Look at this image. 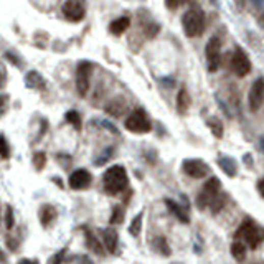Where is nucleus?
I'll return each mask as SVG.
<instances>
[{
	"label": "nucleus",
	"mask_w": 264,
	"mask_h": 264,
	"mask_svg": "<svg viewBox=\"0 0 264 264\" xmlns=\"http://www.w3.org/2000/svg\"><path fill=\"white\" fill-rule=\"evenodd\" d=\"M5 83H7V69L2 65V61H0V89L5 86Z\"/></svg>",
	"instance_id": "obj_34"
},
{
	"label": "nucleus",
	"mask_w": 264,
	"mask_h": 264,
	"mask_svg": "<svg viewBox=\"0 0 264 264\" xmlns=\"http://www.w3.org/2000/svg\"><path fill=\"white\" fill-rule=\"evenodd\" d=\"M220 167L230 177H234L236 175V164H234L233 159H230V157H220Z\"/></svg>",
	"instance_id": "obj_24"
},
{
	"label": "nucleus",
	"mask_w": 264,
	"mask_h": 264,
	"mask_svg": "<svg viewBox=\"0 0 264 264\" xmlns=\"http://www.w3.org/2000/svg\"><path fill=\"white\" fill-rule=\"evenodd\" d=\"M231 254H233V258L238 259V261L245 259V256H246V246H245V243H243L241 240H236L233 245H231Z\"/></svg>",
	"instance_id": "obj_20"
},
{
	"label": "nucleus",
	"mask_w": 264,
	"mask_h": 264,
	"mask_svg": "<svg viewBox=\"0 0 264 264\" xmlns=\"http://www.w3.org/2000/svg\"><path fill=\"white\" fill-rule=\"evenodd\" d=\"M68 182L73 190H86L93 183V175L86 169H78L69 175Z\"/></svg>",
	"instance_id": "obj_12"
},
{
	"label": "nucleus",
	"mask_w": 264,
	"mask_h": 264,
	"mask_svg": "<svg viewBox=\"0 0 264 264\" xmlns=\"http://www.w3.org/2000/svg\"><path fill=\"white\" fill-rule=\"evenodd\" d=\"M182 27L187 37L195 38L200 37L205 30V15L203 12L198 9H190L189 12H185V15L182 18Z\"/></svg>",
	"instance_id": "obj_2"
},
{
	"label": "nucleus",
	"mask_w": 264,
	"mask_h": 264,
	"mask_svg": "<svg viewBox=\"0 0 264 264\" xmlns=\"http://www.w3.org/2000/svg\"><path fill=\"white\" fill-rule=\"evenodd\" d=\"M5 226L7 230H12L15 226V218H13V210L10 205H7V212H5Z\"/></svg>",
	"instance_id": "obj_30"
},
{
	"label": "nucleus",
	"mask_w": 264,
	"mask_h": 264,
	"mask_svg": "<svg viewBox=\"0 0 264 264\" xmlns=\"http://www.w3.org/2000/svg\"><path fill=\"white\" fill-rule=\"evenodd\" d=\"M85 238H86V246L89 248V251H93L94 254L101 256L102 254V243L96 238V236L88 230V228H85Z\"/></svg>",
	"instance_id": "obj_18"
},
{
	"label": "nucleus",
	"mask_w": 264,
	"mask_h": 264,
	"mask_svg": "<svg viewBox=\"0 0 264 264\" xmlns=\"http://www.w3.org/2000/svg\"><path fill=\"white\" fill-rule=\"evenodd\" d=\"M236 240L246 241L249 248H258V245L261 243V233L251 220H245L240 226V230L236 231Z\"/></svg>",
	"instance_id": "obj_4"
},
{
	"label": "nucleus",
	"mask_w": 264,
	"mask_h": 264,
	"mask_svg": "<svg viewBox=\"0 0 264 264\" xmlns=\"http://www.w3.org/2000/svg\"><path fill=\"white\" fill-rule=\"evenodd\" d=\"M261 145H262V150H264V139H262V141H261Z\"/></svg>",
	"instance_id": "obj_40"
},
{
	"label": "nucleus",
	"mask_w": 264,
	"mask_h": 264,
	"mask_svg": "<svg viewBox=\"0 0 264 264\" xmlns=\"http://www.w3.org/2000/svg\"><path fill=\"white\" fill-rule=\"evenodd\" d=\"M142 220H144V212H141V213H137V217L130 221V226H129V233L132 234V236H137L141 234V231H142Z\"/></svg>",
	"instance_id": "obj_23"
},
{
	"label": "nucleus",
	"mask_w": 264,
	"mask_h": 264,
	"mask_svg": "<svg viewBox=\"0 0 264 264\" xmlns=\"http://www.w3.org/2000/svg\"><path fill=\"white\" fill-rule=\"evenodd\" d=\"M205 55H206V65L210 71H217L221 65V41L217 37H212L208 40L206 48H205Z\"/></svg>",
	"instance_id": "obj_7"
},
{
	"label": "nucleus",
	"mask_w": 264,
	"mask_h": 264,
	"mask_svg": "<svg viewBox=\"0 0 264 264\" xmlns=\"http://www.w3.org/2000/svg\"><path fill=\"white\" fill-rule=\"evenodd\" d=\"M230 65H231V71L236 76H240V78L249 74V71H251V61H249L248 55L245 53V50H241V48H236L234 50Z\"/></svg>",
	"instance_id": "obj_9"
},
{
	"label": "nucleus",
	"mask_w": 264,
	"mask_h": 264,
	"mask_svg": "<svg viewBox=\"0 0 264 264\" xmlns=\"http://www.w3.org/2000/svg\"><path fill=\"white\" fill-rule=\"evenodd\" d=\"M190 108V94L185 88H182L177 94V111L180 114H185Z\"/></svg>",
	"instance_id": "obj_19"
},
{
	"label": "nucleus",
	"mask_w": 264,
	"mask_h": 264,
	"mask_svg": "<svg viewBox=\"0 0 264 264\" xmlns=\"http://www.w3.org/2000/svg\"><path fill=\"white\" fill-rule=\"evenodd\" d=\"M0 157H2L4 161H7V159L10 157V147L4 134H0Z\"/></svg>",
	"instance_id": "obj_27"
},
{
	"label": "nucleus",
	"mask_w": 264,
	"mask_h": 264,
	"mask_svg": "<svg viewBox=\"0 0 264 264\" xmlns=\"http://www.w3.org/2000/svg\"><path fill=\"white\" fill-rule=\"evenodd\" d=\"M155 246L157 249L161 251L164 256H170V246L167 245V240L165 238H157L155 240Z\"/></svg>",
	"instance_id": "obj_29"
},
{
	"label": "nucleus",
	"mask_w": 264,
	"mask_h": 264,
	"mask_svg": "<svg viewBox=\"0 0 264 264\" xmlns=\"http://www.w3.org/2000/svg\"><path fill=\"white\" fill-rule=\"evenodd\" d=\"M9 102H10L9 94H0V117L7 113V109H9Z\"/></svg>",
	"instance_id": "obj_31"
},
{
	"label": "nucleus",
	"mask_w": 264,
	"mask_h": 264,
	"mask_svg": "<svg viewBox=\"0 0 264 264\" xmlns=\"http://www.w3.org/2000/svg\"><path fill=\"white\" fill-rule=\"evenodd\" d=\"M7 261V256H5V253L2 251V249H0V262H5Z\"/></svg>",
	"instance_id": "obj_39"
},
{
	"label": "nucleus",
	"mask_w": 264,
	"mask_h": 264,
	"mask_svg": "<svg viewBox=\"0 0 264 264\" xmlns=\"http://www.w3.org/2000/svg\"><path fill=\"white\" fill-rule=\"evenodd\" d=\"M46 164V155L45 152H37V154L33 155V165L37 170H43V167Z\"/></svg>",
	"instance_id": "obj_28"
},
{
	"label": "nucleus",
	"mask_w": 264,
	"mask_h": 264,
	"mask_svg": "<svg viewBox=\"0 0 264 264\" xmlns=\"http://www.w3.org/2000/svg\"><path fill=\"white\" fill-rule=\"evenodd\" d=\"M66 121L69 122V124H71V126L76 129V130H81V127H83V122H81V116L78 114V113H76V111H68V113H66Z\"/></svg>",
	"instance_id": "obj_25"
},
{
	"label": "nucleus",
	"mask_w": 264,
	"mask_h": 264,
	"mask_svg": "<svg viewBox=\"0 0 264 264\" xmlns=\"http://www.w3.org/2000/svg\"><path fill=\"white\" fill-rule=\"evenodd\" d=\"M91 73L93 65L89 61H81L76 69V89L81 96H86L89 89V83H91Z\"/></svg>",
	"instance_id": "obj_8"
},
{
	"label": "nucleus",
	"mask_w": 264,
	"mask_h": 264,
	"mask_svg": "<svg viewBox=\"0 0 264 264\" xmlns=\"http://www.w3.org/2000/svg\"><path fill=\"white\" fill-rule=\"evenodd\" d=\"M206 124H208V127H210V130L213 132L215 137L217 139L223 137V124H221V121L218 119V117H210Z\"/></svg>",
	"instance_id": "obj_21"
},
{
	"label": "nucleus",
	"mask_w": 264,
	"mask_h": 264,
	"mask_svg": "<svg viewBox=\"0 0 264 264\" xmlns=\"http://www.w3.org/2000/svg\"><path fill=\"white\" fill-rule=\"evenodd\" d=\"M7 246H9L10 249H17L18 243L15 241V238H7Z\"/></svg>",
	"instance_id": "obj_35"
},
{
	"label": "nucleus",
	"mask_w": 264,
	"mask_h": 264,
	"mask_svg": "<svg viewBox=\"0 0 264 264\" xmlns=\"http://www.w3.org/2000/svg\"><path fill=\"white\" fill-rule=\"evenodd\" d=\"M25 86L30 89H37V91H41L46 86L45 78L41 76L38 71H30L29 74L25 76Z\"/></svg>",
	"instance_id": "obj_15"
},
{
	"label": "nucleus",
	"mask_w": 264,
	"mask_h": 264,
	"mask_svg": "<svg viewBox=\"0 0 264 264\" xmlns=\"http://www.w3.org/2000/svg\"><path fill=\"white\" fill-rule=\"evenodd\" d=\"M38 217H40V223L43 225L45 228H48L50 225L55 223V220H57V217H58L57 208H55L53 205H50V203L41 205L40 212H38Z\"/></svg>",
	"instance_id": "obj_13"
},
{
	"label": "nucleus",
	"mask_w": 264,
	"mask_h": 264,
	"mask_svg": "<svg viewBox=\"0 0 264 264\" xmlns=\"http://www.w3.org/2000/svg\"><path fill=\"white\" fill-rule=\"evenodd\" d=\"M126 129L134 132V134H147L152 129L149 116L145 114L144 109H136L129 114L126 121Z\"/></svg>",
	"instance_id": "obj_3"
},
{
	"label": "nucleus",
	"mask_w": 264,
	"mask_h": 264,
	"mask_svg": "<svg viewBox=\"0 0 264 264\" xmlns=\"http://www.w3.org/2000/svg\"><path fill=\"white\" fill-rule=\"evenodd\" d=\"M96 124H98V126L99 127H104V129H109L111 132H113V134H119V130H117L114 126H113V124H111V122H106V121H96Z\"/></svg>",
	"instance_id": "obj_33"
},
{
	"label": "nucleus",
	"mask_w": 264,
	"mask_h": 264,
	"mask_svg": "<svg viewBox=\"0 0 264 264\" xmlns=\"http://www.w3.org/2000/svg\"><path fill=\"white\" fill-rule=\"evenodd\" d=\"M65 253H66V251H60V254H58V256H55V258L51 259V262H61V258H63V256H65Z\"/></svg>",
	"instance_id": "obj_37"
},
{
	"label": "nucleus",
	"mask_w": 264,
	"mask_h": 264,
	"mask_svg": "<svg viewBox=\"0 0 264 264\" xmlns=\"http://www.w3.org/2000/svg\"><path fill=\"white\" fill-rule=\"evenodd\" d=\"M165 205H167V208L170 210V213L175 215V217H177L180 221H182V223H189V221H190L189 215H187V210H185V208L180 206V205L177 203V201L167 198V200H165Z\"/></svg>",
	"instance_id": "obj_16"
},
{
	"label": "nucleus",
	"mask_w": 264,
	"mask_h": 264,
	"mask_svg": "<svg viewBox=\"0 0 264 264\" xmlns=\"http://www.w3.org/2000/svg\"><path fill=\"white\" fill-rule=\"evenodd\" d=\"M248 102H249V109H251L253 113L259 111V108L264 102V78H258L253 83V86L248 94Z\"/></svg>",
	"instance_id": "obj_11"
},
{
	"label": "nucleus",
	"mask_w": 264,
	"mask_h": 264,
	"mask_svg": "<svg viewBox=\"0 0 264 264\" xmlns=\"http://www.w3.org/2000/svg\"><path fill=\"white\" fill-rule=\"evenodd\" d=\"M124 221V210H122V206H114L113 208V215H111V218H109V223L111 225H121Z\"/></svg>",
	"instance_id": "obj_26"
},
{
	"label": "nucleus",
	"mask_w": 264,
	"mask_h": 264,
	"mask_svg": "<svg viewBox=\"0 0 264 264\" xmlns=\"http://www.w3.org/2000/svg\"><path fill=\"white\" fill-rule=\"evenodd\" d=\"M117 238H119V236H117V231L114 228H106V230L102 231V243L111 254H116L117 251Z\"/></svg>",
	"instance_id": "obj_14"
},
{
	"label": "nucleus",
	"mask_w": 264,
	"mask_h": 264,
	"mask_svg": "<svg viewBox=\"0 0 264 264\" xmlns=\"http://www.w3.org/2000/svg\"><path fill=\"white\" fill-rule=\"evenodd\" d=\"M183 172L192 178H203L210 173V167L200 159H187L182 165Z\"/></svg>",
	"instance_id": "obj_10"
},
{
	"label": "nucleus",
	"mask_w": 264,
	"mask_h": 264,
	"mask_svg": "<svg viewBox=\"0 0 264 264\" xmlns=\"http://www.w3.org/2000/svg\"><path fill=\"white\" fill-rule=\"evenodd\" d=\"M189 0H165V5H167V9H170V10H177L178 7H182L183 4H187Z\"/></svg>",
	"instance_id": "obj_32"
},
{
	"label": "nucleus",
	"mask_w": 264,
	"mask_h": 264,
	"mask_svg": "<svg viewBox=\"0 0 264 264\" xmlns=\"http://www.w3.org/2000/svg\"><path fill=\"white\" fill-rule=\"evenodd\" d=\"M220 187H221V182L217 177L208 178V182L203 185V190H201L197 197V206L200 210H205V208L212 203V200L220 193Z\"/></svg>",
	"instance_id": "obj_5"
},
{
	"label": "nucleus",
	"mask_w": 264,
	"mask_h": 264,
	"mask_svg": "<svg viewBox=\"0 0 264 264\" xmlns=\"http://www.w3.org/2000/svg\"><path fill=\"white\" fill-rule=\"evenodd\" d=\"M61 12L69 22H81L86 15V0H66Z\"/></svg>",
	"instance_id": "obj_6"
},
{
	"label": "nucleus",
	"mask_w": 264,
	"mask_h": 264,
	"mask_svg": "<svg viewBox=\"0 0 264 264\" xmlns=\"http://www.w3.org/2000/svg\"><path fill=\"white\" fill-rule=\"evenodd\" d=\"M7 58H9V60H12L13 61V63H15V65H20V61L15 58V57H13V53H7Z\"/></svg>",
	"instance_id": "obj_38"
},
{
	"label": "nucleus",
	"mask_w": 264,
	"mask_h": 264,
	"mask_svg": "<svg viewBox=\"0 0 264 264\" xmlns=\"http://www.w3.org/2000/svg\"><path fill=\"white\" fill-rule=\"evenodd\" d=\"M130 27V18L129 17H121V18H116L114 22H111L109 25V32L116 35V37H119L124 32Z\"/></svg>",
	"instance_id": "obj_17"
},
{
	"label": "nucleus",
	"mask_w": 264,
	"mask_h": 264,
	"mask_svg": "<svg viewBox=\"0 0 264 264\" xmlns=\"http://www.w3.org/2000/svg\"><path fill=\"white\" fill-rule=\"evenodd\" d=\"M225 205H226V195H223V193H218V195L212 200V203L208 206H210V210H212L213 215H217V213H220L221 210H223Z\"/></svg>",
	"instance_id": "obj_22"
},
{
	"label": "nucleus",
	"mask_w": 264,
	"mask_h": 264,
	"mask_svg": "<svg viewBox=\"0 0 264 264\" xmlns=\"http://www.w3.org/2000/svg\"><path fill=\"white\" fill-rule=\"evenodd\" d=\"M102 185L104 192L108 195H119L121 192H124L129 185L127 172L122 165H113L104 172L102 177Z\"/></svg>",
	"instance_id": "obj_1"
},
{
	"label": "nucleus",
	"mask_w": 264,
	"mask_h": 264,
	"mask_svg": "<svg viewBox=\"0 0 264 264\" xmlns=\"http://www.w3.org/2000/svg\"><path fill=\"white\" fill-rule=\"evenodd\" d=\"M258 190H259V193H261V197L264 198V178H261V180H259V183H258Z\"/></svg>",
	"instance_id": "obj_36"
}]
</instances>
